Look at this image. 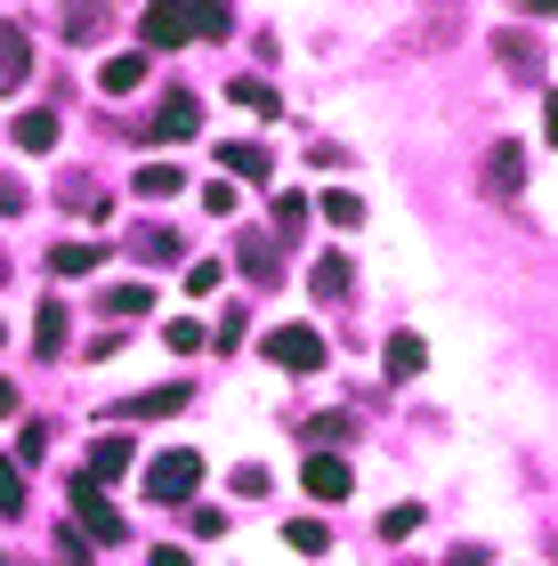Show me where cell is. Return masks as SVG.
<instances>
[{
  "instance_id": "17",
  "label": "cell",
  "mask_w": 558,
  "mask_h": 566,
  "mask_svg": "<svg viewBox=\"0 0 558 566\" xmlns=\"http://www.w3.org/2000/svg\"><path fill=\"white\" fill-rule=\"evenodd\" d=\"M308 292L316 300H348V260H316L308 268Z\"/></svg>"
},
{
  "instance_id": "9",
  "label": "cell",
  "mask_w": 558,
  "mask_h": 566,
  "mask_svg": "<svg viewBox=\"0 0 558 566\" xmlns=\"http://www.w3.org/2000/svg\"><path fill=\"white\" fill-rule=\"evenodd\" d=\"M114 97H130V90H146V49H122V57H106V73H97Z\"/></svg>"
},
{
  "instance_id": "26",
  "label": "cell",
  "mask_w": 558,
  "mask_h": 566,
  "mask_svg": "<svg viewBox=\"0 0 558 566\" xmlns=\"http://www.w3.org/2000/svg\"><path fill=\"white\" fill-rule=\"evenodd\" d=\"M162 340H170V348H187V356H194V348H202V340H211V332H202V324H194V316H179V324H170V332H162Z\"/></svg>"
},
{
  "instance_id": "25",
  "label": "cell",
  "mask_w": 558,
  "mask_h": 566,
  "mask_svg": "<svg viewBox=\"0 0 558 566\" xmlns=\"http://www.w3.org/2000/svg\"><path fill=\"white\" fill-rule=\"evenodd\" d=\"M17 510H24V478L0 461V518H17Z\"/></svg>"
},
{
  "instance_id": "4",
  "label": "cell",
  "mask_w": 558,
  "mask_h": 566,
  "mask_svg": "<svg viewBox=\"0 0 558 566\" xmlns=\"http://www.w3.org/2000/svg\"><path fill=\"white\" fill-rule=\"evenodd\" d=\"M267 365H284V373H316V365H324V332H308V324L267 332Z\"/></svg>"
},
{
  "instance_id": "20",
  "label": "cell",
  "mask_w": 558,
  "mask_h": 566,
  "mask_svg": "<svg viewBox=\"0 0 558 566\" xmlns=\"http://www.w3.org/2000/svg\"><path fill=\"white\" fill-rule=\"evenodd\" d=\"M146 307H155L146 283H114V292H106V316H146Z\"/></svg>"
},
{
  "instance_id": "1",
  "label": "cell",
  "mask_w": 558,
  "mask_h": 566,
  "mask_svg": "<svg viewBox=\"0 0 558 566\" xmlns=\"http://www.w3.org/2000/svg\"><path fill=\"white\" fill-rule=\"evenodd\" d=\"M227 24H235L227 9H170V0H162V9H138V41H146V49H179V41H194V33L219 41Z\"/></svg>"
},
{
  "instance_id": "24",
  "label": "cell",
  "mask_w": 558,
  "mask_h": 566,
  "mask_svg": "<svg viewBox=\"0 0 558 566\" xmlns=\"http://www.w3.org/2000/svg\"><path fill=\"white\" fill-rule=\"evenodd\" d=\"M324 219L333 227H365V202L357 195H324Z\"/></svg>"
},
{
  "instance_id": "6",
  "label": "cell",
  "mask_w": 558,
  "mask_h": 566,
  "mask_svg": "<svg viewBox=\"0 0 558 566\" xmlns=\"http://www.w3.org/2000/svg\"><path fill=\"white\" fill-rule=\"evenodd\" d=\"M155 130H162V138H194V130H202V97H194V90H170L162 106H155Z\"/></svg>"
},
{
  "instance_id": "5",
  "label": "cell",
  "mask_w": 558,
  "mask_h": 566,
  "mask_svg": "<svg viewBox=\"0 0 558 566\" xmlns=\"http://www.w3.org/2000/svg\"><path fill=\"white\" fill-rule=\"evenodd\" d=\"M299 485H308L316 502H348V485H357V478H348L340 453H308V461H299Z\"/></svg>"
},
{
  "instance_id": "2",
  "label": "cell",
  "mask_w": 558,
  "mask_h": 566,
  "mask_svg": "<svg viewBox=\"0 0 558 566\" xmlns=\"http://www.w3.org/2000/svg\"><path fill=\"white\" fill-rule=\"evenodd\" d=\"M65 510H73V526H82V543H122V534H130L97 478H65Z\"/></svg>"
},
{
  "instance_id": "7",
  "label": "cell",
  "mask_w": 558,
  "mask_h": 566,
  "mask_svg": "<svg viewBox=\"0 0 558 566\" xmlns=\"http://www.w3.org/2000/svg\"><path fill=\"white\" fill-rule=\"evenodd\" d=\"M219 163H227V178H260V187H267L275 154H267V146H251V138H227V146H219Z\"/></svg>"
},
{
  "instance_id": "15",
  "label": "cell",
  "mask_w": 558,
  "mask_h": 566,
  "mask_svg": "<svg viewBox=\"0 0 558 566\" xmlns=\"http://www.w3.org/2000/svg\"><path fill=\"white\" fill-rule=\"evenodd\" d=\"M179 187H187L179 163H146V170H138V195H146V202H162V195H179Z\"/></svg>"
},
{
  "instance_id": "22",
  "label": "cell",
  "mask_w": 558,
  "mask_h": 566,
  "mask_svg": "<svg viewBox=\"0 0 558 566\" xmlns=\"http://www.w3.org/2000/svg\"><path fill=\"white\" fill-rule=\"evenodd\" d=\"M299 227H308V202H299V195H275V235H299Z\"/></svg>"
},
{
  "instance_id": "19",
  "label": "cell",
  "mask_w": 558,
  "mask_h": 566,
  "mask_svg": "<svg viewBox=\"0 0 558 566\" xmlns=\"http://www.w3.org/2000/svg\"><path fill=\"white\" fill-rule=\"evenodd\" d=\"M284 543H292L299 558H324V551H333V534H324L316 518H292V526H284Z\"/></svg>"
},
{
  "instance_id": "30",
  "label": "cell",
  "mask_w": 558,
  "mask_h": 566,
  "mask_svg": "<svg viewBox=\"0 0 558 566\" xmlns=\"http://www.w3.org/2000/svg\"><path fill=\"white\" fill-rule=\"evenodd\" d=\"M543 138L558 146V90H550V106H543Z\"/></svg>"
},
{
  "instance_id": "16",
  "label": "cell",
  "mask_w": 558,
  "mask_h": 566,
  "mask_svg": "<svg viewBox=\"0 0 558 566\" xmlns=\"http://www.w3.org/2000/svg\"><path fill=\"white\" fill-rule=\"evenodd\" d=\"M421 365H429V348H421V332H397V340H389V373H397V380H413Z\"/></svg>"
},
{
  "instance_id": "14",
  "label": "cell",
  "mask_w": 558,
  "mask_h": 566,
  "mask_svg": "<svg viewBox=\"0 0 558 566\" xmlns=\"http://www.w3.org/2000/svg\"><path fill=\"white\" fill-rule=\"evenodd\" d=\"M33 340H41V356H65V300H41V316H33Z\"/></svg>"
},
{
  "instance_id": "11",
  "label": "cell",
  "mask_w": 558,
  "mask_h": 566,
  "mask_svg": "<svg viewBox=\"0 0 558 566\" xmlns=\"http://www.w3.org/2000/svg\"><path fill=\"white\" fill-rule=\"evenodd\" d=\"M24 65H33L24 33H17V24H0V90H17V82H24Z\"/></svg>"
},
{
  "instance_id": "12",
  "label": "cell",
  "mask_w": 558,
  "mask_h": 566,
  "mask_svg": "<svg viewBox=\"0 0 558 566\" xmlns=\"http://www.w3.org/2000/svg\"><path fill=\"white\" fill-rule=\"evenodd\" d=\"M227 97H235V106H243V114H260V122H267L275 106H284V97H275V90L260 82V73H243V82H227Z\"/></svg>"
},
{
  "instance_id": "8",
  "label": "cell",
  "mask_w": 558,
  "mask_h": 566,
  "mask_svg": "<svg viewBox=\"0 0 558 566\" xmlns=\"http://www.w3.org/2000/svg\"><path fill=\"white\" fill-rule=\"evenodd\" d=\"M9 138H17L24 154H49V146H57V114H49V106H24Z\"/></svg>"
},
{
  "instance_id": "31",
  "label": "cell",
  "mask_w": 558,
  "mask_h": 566,
  "mask_svg": "<svg viewBox=\"0 0 558 566\" xmlns=\"http://www.w3.org/2000/svg\"><path fill=\"white\" fill-rule=\"evenodd\" d=\"M453 566H486V551H477V543H462V551H453Z\"/></svg>"
},
{
  "instance_id": "29",
  "label": "cell",
  "mask_w": 558,
  "mask_h": 566,
  "mask_svg": "<svg viewBox=\"0 0 558 566\" xmlns=\"http://www.w3.org/2000/svg\"><path fill=\"white\" fill-rule=\"evenodd\" d=\"M0 211H24V187H17V178H0Z\"/></svg>"
},
{
  "instance_id": "28",
  "label": "cell",
  "mask_w": 558,
  "mask_h": 566,
  "mask_svg": "<svg viewBox=\"0 0 558 566\" xmlns=\"http://www.w3.org/2000/svg\"><path fill=\"white\" fill-rule=\"evenodd\" d=\"M155 566H194V558H187L179 543H155Z\"/></svg>"
},
{
  "instance_id": "32",
  "label": "cell",
  "mask_w": 558,
  "mask_h": 566,
  "mask_svg": "<svg viewBox=\"0 0 558 566\" xmlns=\"http://www.w3.org/2000/svg\"><path fill=\"white\" fill-rule=\"evenodd\" d=\"M0 413H17V380H0Z\"/></svg>"
},
{
  "instance_id": "13",
  "label": "cell",
  "mask_w": 558,
  "mask_h": 566,
  "mask_svg": "<svg viewBox=\"0 0 558 566\" xmlns=\"http://www.w3.org/2000/svg\"><path fill=\"white\" fill-rule=\"evenodd\" d=\"M187 405V389H146V397H130V405H114V413H130V421H162V413H179Z\"/></svg>"
},
{
  "instance_id": "27",
  "label": "cell",
  "mask_w": 558,
  "mask_h": 566,
  "mask_svg": "<svg viewBox=\"0 0 558 566\" xmlns=\"http://www.w3.org/2000/svg\"><path fill=\"white\" fill-rule=\"evenodd\" d=\"M57 566H90V543H82V534H57Z\"/></svg>"
},
{
  "instance_id": "21",
  "label": "cell",
  "mask_w": 558,
  "mask_h": 566,
  "mask_svg": "<svg viewBox=\"0 0 558 566\" xmlns=\"http://www.w3.org/2000/svg\"><path fill=\"white\" fill-rule=\"evenodd\" d=\"M219 283H227V268H219V260H194V268H187V300H211Z\"/></svg>"
},
{
  "instance_id": "10",
  "label": "cell",
  "mask_w": 558,
  "mask_h": 566,
  "mask_svg": "<svg viewBox=\"0 0 558 566\" xmlns=\"http://www.w3.org/2000/svg\"><path fill=\"white\" fill-rule=\"evenodd\" d=\"M122 470H130V437H97V446H90V478L106 485V478H122Z\"/></svg>"
},
{
  "instance_id": "18",
  "label": "cell",
  "mask_w": 558,
  "mask_h": 566,
  "mask_svg": "<svg viewBox=\"0 0 558 566\" xmlns=\"http://www.w3.org/2000/svg\"><path fill=\"white\" fill-rule=\"evenodd\" d=\"M97 260H106L97 243H57V251H49V268H57V275H90Z\"/></svg>"
},
{
  "instance_id": "3",
  "label": "cell",
  "mask_w": 558,
  "mask_h": 566,
  "mask_svg": "<svg viewBox=\"0 0 558 566\" xmlns=\"http://www.w3.org/2000/svg\"><path fill=\"white\" fill-rule=\"evenodd\" d=\"M202 478H211V470H202V453L170 446V453H155V470H146V494H155V502H194Z\"/></svg>"
},
{
  "instance_id": "23",
  "label": "cell",
  "mask_w": 558,
  "mask_h": 566,
  "mask_svg": "<svg viewBox=\"0 0 558 566\" xmlns=\"http://www.w3.org/2000/svg\"><path fill=\"white\" fill-rule=\"evenodd\" d=\"M413 526H421V510H413V502H404V510H380V543H404Z\"/></svg>"
}]
</instances>
